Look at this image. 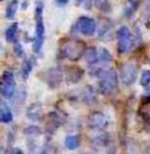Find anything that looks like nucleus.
Segmentation results:
<instances>
[{"mask_svg": "<svg viewBox=\"0 0 150 154\" xmlns=\"http://www.w3.org/2000/svg\"><path fill=\"white\" fill-rule=\"evenodd\" d=\"M18 10V1L17 0H12L11 2L7 5L5 9V17L7 19H13L16 15V12Z\"/></svg>", "mask_w": 150, "mask_h": 154, "instance_id": "obj_20", "label": "nucleus"}, {"mask_svg": "<svg viewBox=\"0 0 150 154\" xmlns=\"http://www.w3.org/2000/svg\"><path fill=\"white\" fill-rule=\"evenodd\" d=\"M112 23L110 20L108 19H102L100 20L99 24H97V30L99 32V36H104L105 34H107L108 31L111 29Z\"/></svg>", "mask_w": 150, "mask_h": 154, "instance_id": "obj_19", "label": "nucleus"}, {"mask_svg": "<svg viewBox=\"0 0 150 154\" xmlns=\"http://www.w3.org/2000/svg\"><path fill=\"white\" fill-rule=\"evenodd\" d=\"M0 120L3 124H9L13 120V113L9 106L3 100H1L0 103Z\"/></svg>", "mask_w": 150, "mask_h": 154, "instance_id": "obj_15", "label": "nucleus"}, {"mask_svg": "<svg viewBox=\"0 0 150 154\" xmlns=\"http://www.w3.org/2000/svg\"><path fill=\"white\" fill-rule=\"evenodd\" d=\"M33 69V61L32 59H25L21 66V76L23 79H28V77L30 76L31 72Z\"/></svg>", "mask_w": 150, "mask_h": 154, "instance_id": "obj_22", "label": "nucleus"}, {"mask_svg": "<svg viewBox=\"0 0 150 154\" xmlns=\"http://www.w3.org/2000/svg\"><path fill=\"white\" fill-rule=\"evenodd\" d=\"M0 92L4 98H13L16 93V82L14 78V74L12 71H4L2 73L1 78V86H0Z\"/></svg>", "mask_w": 150, "mask_h": 154, "instance_id": "obj_6", "label": "nucleus"}, {"mask_svg": "<svg viewBox=\"0 0 150 154\" xmlns=\"http://www.w3.org/2000/svg\"><path fill=\"white\" fill-rule=\"evenodd\" d=\"M45 26L43 21V2L37 1L36 9H35V36L33 42V51L39 53L44 43Z\"/></svg>", "mask_w": 150, "mask_h": 154, "instance_id": "obj_2", "label": "nucleus"}, {"mask_svg": "<svg viewBox=\"0 0 150 154\" xmlns=\"http://www.w3.org/2000/svg\"><path fill=\"white\" fill-rule=\"evenodd\" d=\"M108 119L106 115L101 111H95L90 113L87 117V126L91 130H100L107 126Z\"/></svg>", "mask_w": 150, "mask_h": 154, "instance_id": "obj_8", "label": "nucleus"}, {"mask_svg": "<svg viewBox=\"0 0 150 154\" xmlns=\"http://www.w3.org/2000/svg\"><path fill=\"white\" fill-rule=\"evenodd\" d=\"M64 145L68 150H76L80 145V137L76 134L67 135L64 140Z\"/></svg>", "mask_w": 150, "mask_h": 154, "instance_id": "obj_17", "label": "nucleus"}, {"mask_svg": "<svg viewBox=\"0 0 150 154\" xmlns=\"http://www.w3.org/2000/svg\"><path fill=\"white\" fill-rule=\"evenodd\" d=\"M89 139L96 146H107L110 143L109 134L103 131V129L93 130V132L89 134Z\"/></svg>", "mask_w": 150, "mask_h": 154, "instance_id": "obj_10", "label": "nucleus"}, {"mask_svg": "<svg viewBox=\"0 0 150 154\" xmlns=\"http://www.w3.org/2000/svg\"><path fill=\"white\" fill-rule=\"evenodd\" d=\"M140 1L141 0H128V3H129V7L132 11H134L140 5Z\"/></svg>", "mask_w": 150, "mask_h": 154, "instance_id": "obj_29", "label": "nucleus"}, {"mask_svg": "<svg viewBox=\"0 0 150 154\" xmlns=\"http://www.w3.org/2000/svg\"><path fill=\"white\" fill-rule=\"evenodd\" d=\"M99 59H100V61L103 62V63H109L112 59V56L107 49L101 48L99 52Z\"/></svg>", "mask_w": 150, "mask_h": 154, "instance_id": "obj_25", "label": "nucleus"}, {"mask_svg": "<svg viewBox=\"0 0 150 154\" xmlns=\"http://www.w3.org/2000/svg\"><path fill=\"white\" fill-rule=\"evenodd\" d=\"M126 154H137V148H135L134 143H130L127 147V151Z\"/></svg>", "mask_w": 150, "mask_h": 154, "instance_id": "obj_28", "label": "nucleus"}, {"mask_svg": "<svg viewBox=\"0 0 150 154\" xmlns=\"http://www.w3.org/2000/svg\"><path fill=\"white\" fill-rule=\"evenodd\" d=\"M63 116L60 113L56 111H53L49 114V124H47V129L51 130V132H54V130L58 128L59 126H61L63 124Z\"/></svg>", "mask_w": 150, "mask_h": 154, "instance_id": "obj_14", "label": "nucleus"}, {"mask_svg": "<svg viewBox=\"0 0 150 154\" xmlns=\"http://www.w3.org/2000/svg\"><path fill=\"white\" fill-rule=\"evenodd\" d=\"M77 1H78V3H83V2H85L86 0H77Z\"/></svg>", "mask_w": 150, "mask_h": 154, "instance_id": "obj_31", "label": "nucleus"}, {"mask_svg": "<svg viewBox=\"0 0 150 154\" xmlns=\"http://www.w3.org/2000/svg\"><path fill=\"white\" fill-rule=\"evenodd\" d=\"M99 92L102 95H110L118 87V74L113 69H103L98 72Z\"/></svg>", "mask_w": 150, "mask_h": 154, "instance_id": "obj_3", "label": "nucleus"}, {"mask_svg": "<svg viewBox=\"0 0 150 154\" xmlns=\"http://www.w3.org/2000/svg\"><path fill=\"white\" fill-rule=\"evenodd\" d=\"M137 62L134 60H127L121 66L120 78L125 86H131L137 77Z\"/></svg>", "mask_w": 150, "mask_h": 154, "instance_id": "obj_4", "label": "nucleus"}, {"mask_svg": "<svg viewBox=\"0 0 150 154\" xmlns=\"http://www.w3.org/2000/svg\"><path fill=\"white\" fill-rule=\"evenodd\" d=\"M83 74L84 72L79 66H69L65 71V80L67 84H77L82 79Z\"/></svg>", "mask_w": 150, "mask_h": 154, "instance_id": "obj_12", "label": "nucleus"}, {"mask_svg": "<svg viewBox=\"0 0 150 154\" xmlns=\"http://www.w3.org/2000/svg\"><path fill=\"white\" fill-rule=\"evenodd\" d=\"M84 58L88 64H90V66L95 64L98 61V58H99V53H98L97 49L95 47L86 48L84 53Z\"/></svg>", "mask_w": 150, "mask_h": 154, "instance_id": "obj_16", "label": "nucleus"}, {"mask_svg": "<svg viewBox=\"0 0 150 154\" xmlns=\"http://www.w3.org/2000/svg\"><path fill=\"white\" fill-rule=\"evenodd\" d=\"M14 52L18 57H21L23 55V48L19 41H15V43H14Z\"/></svg>", "mask_w": 150, "mask_h": 154, "instance_id": "obj_27", "label": "nucleus"}, {"mask_svg": "<svg viewBox=\"0 0 150 154\" xmlns=\"http://www.w3.org/2000/svg\"><path fill=\"white\" fill-rule=\"evenodd\" d=\"M140 85L145 90H150V70H145L142 72L140 77Z\"/></svg>", "mask_w": 150, "mask_h": 154, "instance_id": "obj_23", "label": "nucleus"}, {"mask_svg": "<svg viewBox=\"0 0 150 154\" xmlns=\"http://www.w3.org/2000/svg\"><path fill=\"white\" fill-rule=\"evenodd\" d=\"M132 45V35L127 26H122L116 31V49L119 54H125Z\"/></svg>", "mask_w": 150, "mask_h": 154, "instance_id": "obj_5", "label": "nucleus"}, {"mask_svg": "<svg viewBox=\"0 0 150 154\" xmlns=\"http://www.w3.org/2000/svg\"><path fill=\"white\" fill-rule=\"evenodd\" d=\"M83 154H91V153H83Z\"/></svg>", "mask_w": 150, "mask_h": 154, "instance_id": "obj_32", "label": "nucleus"}, {"mask_svg": "<svg viewBox=\"0 0 150 154\" xmlns=\"http://www.w3.org/2000/svg\"><path fill=\"white\" fill-rule=\"evenodd\" d=\"M95 5L102 12H110L111 9L109 0H95Z\"/></svg>", "mask_w": 150, "mask_h": 154, "instance_id": "obj_26", "label": "nucleus"}, {"mask_svg": "<svg viewBox=\"0 0 150 154\" xmlns=\"http://www.w3.org/2000/svg\"><path fill=\"white\" fill-rule=\"evenodd\" d=\"M77 29L85 36H93L97 31V23L93 18L82 16L77 21Z\"/></svg>", "mask_w": 150, "mask_h": 154, "instance_id": "obj_9", "label": "nucleus"}, {"mask_svg": "<svg viewBox=\"0 0 150 154\" xmlns=\"http://www.w3.org/2000/svg\"><path fill=\"white\" fill-rule=\"evenodd\" d=\"M43 79L49 88H57L63 79V72L58 68H51L43 72Z\"/></svg>", "mask_w": 150, "mask_h": 154, "instance_id": "obj_7", "label": "nucleus"}, {"mask_svg": "<svg viewBox=\"0 0 150 154\" xmlns=\"http://www.w3.org/2000/svg\"><path fill=\"white\" fill-rule=\"evenodd\" d=\"M81 99L85 105H93L97 99V93H96L93 87L89 86V85L85 87L81 94Z\"/></svg>", "mask_w": 150, "mask_h": 154, "instance_id": "obj_13", "label": "nucleus"}, {"mask_svg": "<svg viewBox=\"0 0 150 154\" xmlns=\"http://www.w3.org/2000/svg\"><path fill=\"white\" fill-rule=\"evenodd\" d=\"M1 1H3V0H1Z\"/></svg>", "mask_w": 150, "mask_h": 154, "instance_id": "obj_33", "label": "nucleus"}, {"mask_svg": "<svg viewBox=\"0 0 150 154\" xmlns=\"http://www.w3.org/2000/svg\"><path fill=\"white\" fill-rule=\"evenodd\" d=\"M86 45L84 41L77 38L65 39L61 43L59 54L62 58H65L70 61H78L82 56H84Z\"/></svg>", "mask_w": 150, "mask_h": 154, "instance_id": "obj_1", "label": "nucleus"}, {"mask_svg": "<svg viewBox=\"0 0 150 154\" xmlns=\"http://www.w3.org/2000/svg\"><path fill=\"white\" fill-rule=\"evenodd\" d=\"M17 31H18V22H14V23H12L11 26L5 30V32H4L5 40H7V42H13L16 37V34H17Z\"/></svg>", "mask_w": 150, "mask_h": 154, "instance_id": "obj_18", "label": "nucleus"}, {"mask_svg": "<svg viewBox=\"0 0 150 154\" xmlns=\"http://www.w3.org/2000/svg\"><path fill=\"white\" fill-rule=\"evenodd\" d=\"M26 117L33 122H39L43 118L42 105L40 103H34L26 109Z\"/></svg>", "mask_w": 150, "mask_h": 154, "instance_id": "obj_11", "label": "nucleus"}, {"mask_svg": "<svg viewBox=\"0 0 150 154\" xmlns=\"http://www.w3.org/2000/svg\"><path fill=\"white\" fill-rule=\"evenodd\" d=\"M24 135L26 137H30V138H33V137H36L38 135L41 134V130L39 127H36V126H28L24 129L23 131Z\"/></svg>", "mask_w": 150, "mask_h": 154, "instance_id": "obj_24", "label": "nucleus"}, {"mask_svg": "<svg viewBox=\"0 0 150 154\" xmlns=\"http://www.w3.org/2000/svg\"><path fill=\"white\" fill-rule=\"evenodd\" d=\"M56 2L59 5H66L68 2V0H56Z\"/></svg>", "mask_w": 150, "mask_h": 154, "instance_id": "obj_30", "label": "nucleus"}, {"mask_svg": "<svg viewBox=\"0 0 150 154\" xmlns=\"http://www.w3.org/2000/svg\"><path fill=\"white\" fill-rule=\"evenodd\" d=\"M26 97V90L24 87H21L19 88L17 91H16L15 95L13 96V99H14V105H19V106H22L23 105V101Z\"/></svg>", "mask_w": 150, "mask_h": 154, "instance_id": "obj_21", "label": "nucleus"}]
</instances>
